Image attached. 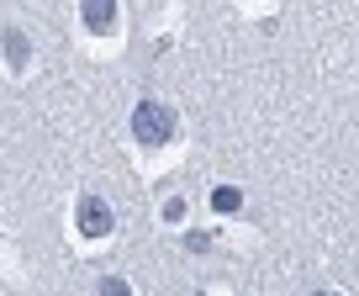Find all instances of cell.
Listing matches in <instances>:
<instances>
[{
  "mask_svg": "<svg viewBox=\"0 0 359 296\" xmlns=\"http://www.w3.org/2000/svg\"><path fill=\"white\" fill-rule=\"evenodd\" d=\"M133 137L143 148H164L169 137H175V112L169 106H158V101H143L133 112Z\"/></svg>",
  "mask_w": 359,
  "mask_h": 296,
  "instance_id": "obj_1",
  "label": "cell"
},
{
  "mask_svg": "<svg viewBox=\"0 0 359 296\" xmlns=\"http://www.w3.org/2000/svg\"><path fill=\"white\" fill-rule=\"evenodd\" d=\"M74 222H79V233H85V238H106V233L116 228L111 206H106L101 196H79V206H74Z\"/></svg>",
  "mask_w": 359,
  "mask_h": 296,
  "instance_id": "obj_2",
  "label": "cell"
},
{
  "mask_svg": "<svg viewBox=\"0 0 359 296\" xmlns=\"http://www.w3.org/2000/svg\"><path fill=\"white\" fill-rule=\"evenodd\" d=\"M79 16H85L90 32H111V27H116V0H85Z\"/></svg>",
  "mask_w": 359,
  "mask_h": 296,
  "instance_id": "obj_3",
  "label": "cell"
},
{
  "mask_svg": "<svg viewBox=\"0 0 359 296\" xmlns=\"http://www.w3.org/2000/svg\"><path fill=\"white\" fill-rule=\"evenodd\" d=\"M0 48H6V64H11V69H27V64H32V43H27V32H16V27H6Z\"/></svg>",
  "mask_w": 359,
  "mask_h": 296,
  "instance_id": "obj_4",
  "label": "cell"
},
{
  "mask_svg": "<svg viewBox=\"0 0 359 296\" xmlns=\"http://www.w3.org/2000/svg\"><path fill=\"white\" fill-rule=\"evenodd\" d=\"M212 206H217V212H238V206H243V196H238L233 185H217V191H212Z\"/></svg>",
  "mask_w": 359,
  "mask_h": 296,
  "instance_id": "obj_5",
  "label": "cell"
}]
</instances>
